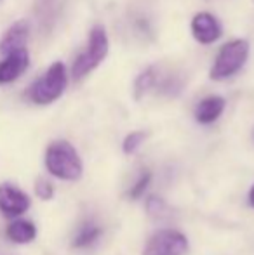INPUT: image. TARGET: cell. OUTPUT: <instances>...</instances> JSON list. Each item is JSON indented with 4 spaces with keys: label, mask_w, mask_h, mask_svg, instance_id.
<instances>
[{
    "label": "cell",
    "mask_w": 254,
    "mask_h": 255,
    "mask_svg": "<svg viewBox=\"0 0 254 255\" xmlns=\"http://www.w3.org/2000/svg\"><path fill=\"white\" fill-rule=\"evenodd\" d=\"M45 168L49 174L61 181H78L84 172V165L77 149L68 141H54L45 151Z\"/></svg>",
    "instance_id": "cell-1"
},
{
    "label": "cell",
    "mask_w": 254,
    "mask_h": 255,
    "mask_svg": "<svg viewBox=\"0 0 254 255\" xmlns=\"http://www.w3.org/2000/svg\"><path fill=\"white\" fill-rule=\"evenodd\" d=\"M108 51H110V42H108L106 30L101 24H96L91 30V33H89L87 47L84 49V52L78 54V57L73 61L71 75H73L75 80H82L85 75L94 71L106 59Z\"/></svg>",
    "instance_id": "cell-2"
},
{
    "label": "cell",
    "mask_w": 254,
    "mask_h": 255,
    "mask_svg": "<svg viewBox=\"0 0 254 255\" xmlns=\"http://www.w3.org/2000/svg\"><path fill=\"white\" fill-rule=\"evenodd\" d=\"M68 85V75H66V68L61 61H56L51 66L45 70V73L35 82L33 85L28 91V98L31 103L40 104H51L54 101H58L63 96L64 89Z\"/></svg>",
    "instance_id": "cell-3"
},
{
    "label": "cell",
    "mask_w": 254,
    "mask_h": 255,
    "mask_svg": "<svg viewBox=\"0 0 254 255\" xmlns=\"http://www.w3.org/2000/svg\"><path fill=\"white\" fill-rule=\"evenodd\" d=\"M249 57V42L244 38L230 40L220 49L216 59L213 63V68L209 71V77L213 80H225L234 75H237L242 70Z\"/></svg>",
    "instance_id": "cell-4"
},
{
    "label": "cell",
    "mask_w": 254,
    "mask_h": 255,
    "mask_svg": "<svg viewBox=\"0 0 254 255\" xmlns=\"http://www.w3.org/2000/svg\"><path fill=\"white\" fill-rule=\"evenodd\" d=\"M188 252V240L176 229H160L146 242L143 255H185Z\"/></svg>",
    "instance_id": "cell-5"
},
{
    "label": "cell",
    "mask_w": 254,
    "mask_h": 255,
    "mask_svg": "<svg viewBox=\"0 0 254 255\" xmlns=\"http://www.w3.org/2000/svg\"><path fill=\"white\" fill-rule=\"evenodd\" d=\"M31 200L24 191L10 184L0 186V212L3 217H19L30 208Z\"/></svg>",
    "instance_id": "cell-6"
},
{
    "label": "cell",
    "mask_w": 254,
    "mask_h": 255,
    "mask_svg": "<svg viewBox=\"0 0 254 255\" xmlns=\"http://www.w3.org/2000/svg\"><path fill=\"white\" fill-rule=\"evenodd\" d=\"M192 35L204 45L214 44L223 35V28L216 16L211 12H199L192 19Z\"/></svg>",
    "instance_id": "cell-7"
},
{
    "label": "cell",
    "mask_w": 254,
    "mask_h": 255,
    "mask_svg": "<svg viewBox=\"0 0 254 255\" xmlns=\"http://www.w3.org/2000/svg\"><path fill=\"white\" fill-rule=\"evenodd\" d=\"M28 66H30V54L26 47L5 54V57L0 61V85L16 82L28 70Z\"/></svg>",
    "instance_id": "cell-8"
},
{
    "label": "cell",
    "mask_w": 254,
    "mask_h": 255,
    "mask_svg": "<svg viewBox=\"0 0 254 255\" xmlns=\"http://www.w3.org/2000/svg\"><path fill=\"white\" fill-rule=\"evenodd\" d=\"M28 35H30V24H28V21H24V19L16 21V23L3 33L2 40H0V54L5 56V54L17 51V49H24Z\"/></svg>",
    "instance_id": "cell-9"
},
{
    "label": "cell",
    "mask_w": 254,
    "mask_h": 255,
    "mask_svg": "<svg viewBox=\"0 0 254 255\" xmlns=\"http://www.w3.org/2000/svg\"><path fill=\"white\" fill-rule=\"evenodd\" d=\"M227 101L221 96H209L195 106V120L202 125H211L223 115Z\"/></svg>",
    "instance_id": "cell-10"
},
{
    "label": "cell",
    "mask_w": 254,
    "mask_h": 255,
    "mask_svg": "<svg viewBox=\"0 0 254 255\" xmlns=\"http://www.w3.org/2000/svg\"><path fill=\"white\" fill-rule=\"evenodd\" d=\"M7 238L12 243H17V245H26V243H31L37 236V228H35L33 222L30 221H12L9 226H7Z\"/></svg>",
    "instance_id": "cell-11"
},
{
    "label": "cell",
    "mask_w": 254,
    "mask_h": 255,
    "mask_svg": "<svg viewBox=\"0 0 254 255\" xmlns=\"http://www.w3.org/2000/svg\"><path fill=\"white\" fill-rule=\"evenodd\" d=\"M101 228L96 224H92V222H87V224H84L80 229H78L77 236L73 238V243L71 245L75 247V249H85V247H91L94 245L96 242H98V238L101 236Z\"/></svg>",
    "instance_id": "cell-12"
},
{
    "label": "cell",
    "mask_w": 254,
    "mask_h": 255,
    "mask_svg": "<svg viewBox=\"0 0 254 255\" xmlns=\"http://www.w3.org/2000/svg\"><path fill=\"white\" fill-rule=\"evenodd\" d=\"M155 85H157L155 68H146V70L141 71L134 80V98L141 99L143 96H145L148 91H152Z\"/></svg>",
    "instance_id": "cell-13"
},
{
    "label": "cell",
    "mask_w": 254,
    "mask_h": 255,
    "mask_svg": "<svg viewBox=\"0 0 254 255\" xmlns=\"http://www.w3.org/2000/svg\"><path fill=\"white\" fill-rule=\"evenodd\" d=\"M150 182H152V172H150V170H143L141 174H139L138 181H136L134 184L131 186L127 196L131 200H139L143 195H145L146 189H148Z\"/></svg>",
    "instance_id": "cell-14"
},
{
    "label": "cell",
    "mask_w": 254,
    "mask_h": 255,
    "mask_svg": "<svg viewBox=\"0 0 254 255\" xmlns=\"http://www.w3.org/2000/svg\"><path fill=\"white\" fill-rule=\"evenodd\" d=\"M145 137H146V134L143 130H134V132H131V134H127L122 142V151L126 154L136 153L139 149V146L145 142Z\"/></svg>",
    "instance_id": "cell-15"
},
{
    "label": "cell",
    "mask_w": 254,
    "mask_h": 255,
    "mask_svg": "<svg viewBox=\"0 0 254 255\" xmlns=\"http://www.w3.org/2000/svg\"><path fill=\"white\" fill-rule=\"evenodd\" d=\"M35 195L40 200H51L54 196V186L47 179H37V182H35Z\"/></svg>",
    "instance_id": "cell-16"
},
{
    "label": "cell",
    "mask_w": 254,
    "mask_h": 255,
    "mask_svg": "<svg viewBox=\"0 0 254 255\" xmlns=\"http://www.w3.org/2000/svg\"><path fill=\"white\" fill-rule=\"evenodd\" d=\"M164 208H166V205H164L160 198H157V196H150L146 200V210H148L150 215H160L164 212Z\"/></svg>",
    "instance_id": "cell-17"
},
{
    "label": "cell",
    "mask_w": 254,
    "mask_h": 255,
    "mask_svg": "<svg viewBox=\"0 0 254 255\" xmlns=\"http://www.w3.org/2000/svg\"><path fill=\"white\" fill-rule=\"evenodd\" d=\"M248 198H249V205H251V207L254 208V184H253V188L249 189V196H248Z\"/></svg>",
    "instance_id": "cell-18"
},
{
    "label": "cell",
    "mask_w": 254,
    "mask_h": 255,
    "mask_svg": "<svg viewBox=\"0 0 254 255\" xmlns=\"http://www.w3.org/2000/svg\"><path fill=\"white\" fill-rule=\"evenodd\" d=\"M253 141H254V128H253Z\"/></svg>",
    "instance_id": "cell-19"
}]
</instances>
